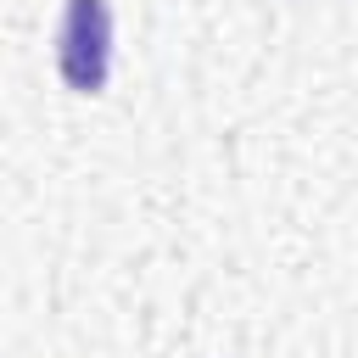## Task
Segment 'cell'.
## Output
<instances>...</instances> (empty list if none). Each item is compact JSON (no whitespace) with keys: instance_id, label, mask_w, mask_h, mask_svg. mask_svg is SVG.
Here are the masks:
<instances>
[{"instance_id":"cell-1","label":"cell","mask_w":358,"mask_h":358,"mask_svg":"<svg viewBox=\"0 0 358 358\" xmlns=\"http://www.w3.org/2000/svg\"><path fill=\"white\" fill-rule=\"evenodd\" d=\"M56 67L62 84L78 95H95L112 67V11L106 0H67L62 34H56Z\"/></svg>"}]
</instances>
